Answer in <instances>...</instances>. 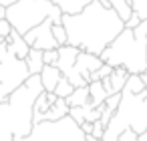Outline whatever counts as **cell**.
Listing matches in <instances>:
<instances>
[{"label":"cell","mask_w":147,"mask_h":141,"mask_svg":"<svg viewBox=\"0 0 147 141\" xmlns=\"http://www.w3.org/2000/svg\"><path fill=\"white\" fill-rule=\"evenodd\" d=\"M63 26L69 38L67 45L101 57V53L121 34L125 20L111 6H105L101 0H93L77 14H63Z\"/></svg>","instance_id":"6da1fadb"},{"label":"cell","mask_w":147,"mask_h":141,"mask_svg":"<svg viewBox=\"0 0 147 141\" xmlns=\"http://www.w3.org/2000/svg\"><path fill=\"white\" fill-rule=\"evenodd\" d=\"M42 91L40 75H30L24 85L0 103V141H24L30 135L34 127L32 107Z\"/></svg>","instance_id":"7a4b0ae2"},{"label":"cell","mask_w":147,"mask_h":141,"mask_svg":"<svg viewBox=\"0 0 147 141\" xmlns=\"http://www.w3.org/2000/svg\"><path fill=\"white\" fill-rule=\"evenodd\" d=\"M101 59L111 67H125L131 75L147 71V36L137 26L123 28L121 34L101 53Z\"/></svg>","instance_id":"3957f363"},{"label":"cell","mask_w":147,"mask_h":141,"mask_svg":"<svg viewBox=\"0 0 147 141\" xmlns=\"http://www.w3.org/2000/svg\"><path fill=\"white\" fill-rule=\"evenodd\" d=\"M129 127L137 133L147 131V89L139 95L121 91L119 109L115 111L111 123L105 127L103 141H119V135Z\"/></svg>","instance_id":"277c9868"},{"label":"cell","mask_w":147,"mask_h":141,"mask_svg":"<svg viewBox=\"0 0 147 141\" xmlns=\"http://www.w3.org/2000/svg\"><path fill=\"white\" fill-rule=\"evenodd\" d=\"M63 14L53 0H18L6 8V20L22 36L47 18H53L55 24H63Z\"/></svg>","instance_id":"5b68a950"},{"label":"cell","mask_w":147,"mask_h":141,"mask_svg":"<svg viewBox=\"0 0 147 141\" xmlns=\"http://www.w3.org/2000/svg\"><path fill=\"white\" fill-rule=\"evenodd\" d=\"M30 73L26 63L14 55L8 43H0V103L6 101L8 95L20 85H24Z\"/></svg>","instance_id":"8992f818"},{"label":"cell","mask_w":147,"mask_h":141,"mask_svg":"<svg viewBox=\"0 0 147 141\" xmlns=\"http://www.w3.org/2000/svg\"><path fill=\"white\" fill-rule=\"evenodd\" d=\"M24 141H87L85 131L69 115L59 121H40Z\"/></svg>","instance_id":"52a82bcc"},{"label":"cell","mask_w":147,"mask_h":141,"mask_svg":"<svg viewBox=\"0 0 147 141\" xmlns=\"http://www.w3.org/2000/svg\"><path fill=\"white\" fill-rule=\"evenodd\" d=\"M81 49L79 47H73V45H63L59 47V61H57V67L61 69V73L75 85V87H87L89 83L81 77V73L77 71V57H79Z\"/></svg>","instance_id":"ba28073f"},{"label":"cell","mask_w":147,"mask_h":141,"mask_svg":"<svg viewBox=\"0 0 147 141\" xmlns=\"http://www.w3.org/2000/svg\"><path fill=\"white\" fill-rule=\"evenodd\" d=\"M53 26H55V20H53V18H47V20L40 22L38 26L30 28V30L24 34V40L28 43L30 49H38V51H53V49H59L61 45H59L57 38H55Z\"/></svg>","instance_id":"9c48e42d"},{"label":"cell","mask_w":147,"mask_h":141,"mask_svg":"<svg viewBox=\"0 0 147 141\" xmlns=\"http://www.w3.org/2000/svg\"><path fill=\"white\" fill-rule=\"evenodd\" d=\"M103 65H105V61H103L99 55L81 51L79 57H77V65H75V67H77V71L81 73V77H83L87 83H91V75H93L95 71H99Z\"/></svg>","instance_id":"30bf717a"},{"label":"cell","mask_w":147,"mask_h":141,"mask_svg":"<svg viewBox=\"0 0 147 141\" xmlns=\"http://www.w3.org/2000/svg\"><path fill=\"white\" fill-rule=\"evenodd\" d=\"M61 77H63V73H61V69L57 65H45V69L40 71V81H42L45 91L47 93H53L55 87L59 85Z\"/></svg>","instance_id":"8fae6325"},{"label":"cell","mask_w":147,"mask_h":141,"mask_svg":"<svg viewBox=\"0 0 147 141\" xmlns=\"http://www.w3.org/2000/svg\"><path fill=\"white\" fill-rule=\"evenodd\" d=\"M6 43H8V47L14 51V55L18 57V59H26V55L30 53V47H28V43L24 40V36L18 32V30H14L12 28V32L8 34V38H6Z\"/></svg>","instance_id":"7c38bea8"},{"label":"cell","mask_w":147,"mask_h":141,"mask_svg":"<svg viewBox=\"0 0 147 141\" xmlns=\"http://www.w3.org/2000/svg\"><path fill=\"white\" fill-rule=\"evenodd\" d=\"M129 75H131V73H129L125 67H115L113 73L109 75V83H111V87H109V95L121 93L123 87H125V83H127V77H129Z\"/></svg>","instance_id":"4fadbf2b"},{"label":"cell","mask_w":147,"mask_h":141,"mask_svg":"<svg viewBox=\"0 0 147 141\" xmlns=\"http://www.w3.org/2000/svg\"><path fill=\"white\" fill-rule=\"evenodd\" d=\"M24 63H26V67H28V73H30V75H40V71L45 69V51L30 49V53L26 55Z\"/></svg>","instance_id":"5bb4252c"},{"label":"cell","mask_w":147,"mask_h":141,"mask_svg":"<svg viewBox=\"0 0 147 141\" xmlns=\"http://www.w3.org/2000/svg\"><path fill=\"white\" fill-rule=\"evenodd\" d=\"M69 111H71V107H69L67 99H61V97H59V99L49 107V111H47V115H45V121H59V119L67 117Z\"/></svg>","instance_id":"9a60e30c"},{"label":"cell","mask_w":147,"mask_h":141,"mask_svg":"<svg viewBox=\"0 0 147 141\" xmlns=\"http://www.w3.org/2000/svg\"><path fill=\"white\" fill-rule=\"evenodd\" d=\"M53 2L65 12V14H77L85 6H89L93 0H53Z\"/></svg>","instance_id":"2e32d148"},{"label":"cell","mask_w":147,"mask_h":141,"mask_svg":"<svg viewBox=\"0 0 147 141\" xmlns=\"http://www.w3.org/2000/svg\"><path fill=\"white\" fill-rule=\"evenodd\" d=\"M49 107H51V103H49V99H47V91H42V93L38 95V99L34 101V107H32V123H34V125L40 123V121H45V115H47Z\"/></svg>","instance_id":"e0dca14e"},{"label":"cell","mask_w":147,"mask_h":141,"mask_svg":"<svg viewBox=\"0 0 147 141\" xmlns=\"http://www.w3.org/2000/svg\"><path fill=\"white\" fill-rule=\"evenodd\" d=\"M89 101H91V95H89V85H87V87H75L73 95H69V97H67L69 107H85Z\"/></svg>","instance_id":"ac0fdd59"},{"label":"cell","mask_w":147,"mask_h":141,"mask_svg":"<svg viewBox=\"0 0 147 141\" xmlns=\"http://www.w3.org/2000/svg\"><path fill=\"white\" fill-rule=\"evenodd\" d=\"M89 95H91V105H93V107L103 105L105 99L109 97V93L105 91V87H103L101 81H93V83H89Z\"/></svg>","instance_id":"d6986e66"},{"label":"cell","mask_w":147,"mask_h":141,"mask_svg":"<svg viewBox=\"0 0 147 141\" xmlns=\"http://www.w3.org/2000/svg\"><path fill=\"white\" fill-rule=\"evenodd\" d=\"M123 91H125V93H131V95L143 93V91H145V83H143L141 75H129V77H127V83H125V87H123Z\"/></svg>","instance_id":"ffe728a7"},{"label":"cell","mask_w":147,"mask_h":141,"mask_svg":"<svg viewBox=\"0 0 147 141\" xmlns=\"http://www.w3.org/2000/svg\"><path fill=\"white\" fill-rule=\"evenodd\" d=\"M109 4H111L113 10H117V14H119L123 20H127V18L133 14V8H131V4L127 2V0H109Z\"/></svg>","instance_id":"44dd1931"},{"label":"cell","mask_w":147,"mask_h":141,"mask_svg":"<svg viewBox=\"0 0 147 141\" xmlns=\"http://www.w3.org/2000/svg\"><path fill=\"white\" fill-rule=\"evenodd\" d=\"M73 91H75V85H73L65 75H63V77H61V81H59V85L55 87V91H53V93H55L57 97H61V99H67L69 95H73Z\"/></svg>","instance_id":"7402d4cb"},{"label":"cell","mask_w":147,"mask_h":141,"mask_svg":"<svg viewBox=\"0 0 147 141\" xmlns=\"http://www.w3.org/2000/svg\"><path fill=\"white\" fill-rule=\"evenodd\" d=\"M135 14L141 16V20H147V0H129Z\"/></svg>","instance_id":"603a6c76"},{"label":"cell","mask_w":147,"mask_h":141,"mask_svg":"<svg viewBox=\"0 0 147 141\" xmlns=\"http://www.w3.org/2000/svg\"><path fill=\"white\" fill-rule=\"evenodd\" d=\"M113 69H115V67H111V65H107V63H105L99 71H95V73L91 75V83H93V81H103L105 77H109V75L113 73Z\"/></svg>","instance_id":"cb8c5ba5"},{"label":"cell","mask_w":147,"mask_h":141,"mask_svg":"<svg viewBox=\"0 0 147 141\" xmlns=\"http://www.w3.org/2000/svg\"><path fill=\"white\" fill-rule=\"evenodd\" d=\"M69 117L75 121V123H79V125H83L87 119H85V107H71V111H69Z\"/></svg>","instance_id":"d4e9b609"},{"label":"cell","mask_w":147,"mask_h":141,"mask_svg":"<svg viewBox=\"0 0 147 141\" xmlns=\"http://www.w3.org/2000/svg\"><path fill=\"white\" fill-rule=\"evenodd\" d=\"M53 32H55V38H57V43H59L61 47L69 43V38H67V30H65L63 24H55V26H53Z\"/></svg>","instance_id":"484cf974"},{"label":"cell","mask_w":147,"mask_h":141,"mask_svg":"<svg viewBox=\"0 0 147 141\" xmlns=\"http://www.w3.org/2000/svg\"><path fill=\"white\" fill-rule=\"evenodd\" d=\"M12 32V24L4 18V20H0V43H6L8 34Z\"/></svg>","instance_id":"4316f807"},{"label":"cell","mask_w":147,"mask_h":141,"mask_svg":"<svg viewBox=\"0 0 147 141\" xmlns=\"http://www.w3.org/2000/svg\"><path fill=\"white\" fill-rule=\"evenodd\" d=\"M119 103H121V93L109 95V97L105 99V105H107L109 109H113V111H117V109H119Z\"/></svg>","instance_id":"83f0119b"},{"label":"cell","mask_w":147,"mask_h":141,"mask_svg":"<svg viewBox=\"0 0 147 141\" xmlns=\"http://www.w3.org/2000/svg\"><path fill=\"white\" fill-rule=\"evenodd\" d=\"M119 141H139V133L129 127V129H125V131L119 135Z\"/></svg>","instance_id":"f1b7e54d"},{"label":"cell","mask_w":147,"mask_h":141,"mask_svg":"<svg viewBox=\"0 0 147 141\" xmlns=\"http://www.w3.org/2000/svg\"><path fill=\"white\" fill-rule=\"evenodd\" d=\"M57 61H59V49L45 51V65H57Z\"/></svg>","instance_id":"f546056e"},{"label":"cell","mask_w":147,"mask_h":141,"mask_svg":"<svg viewBox=\"0 0 147 141\" xmlns=\"http://www.w3.org/2000/svg\"><path fill=\"white\" fill-rule=\"evenodd\" d=\"M141 22H143V20H141V16L133 12V14H131V16H129V18L125 20V26H127V28H133V30H135V28H137V26H139Z\"/></svg>","instance_id":"4dcf8cb0"},{"label":"cell","mask_w":147,"mask_h":141,"mask_svg":"<svg viewBox=\"0 0 147 141\" xmlns=\"http://www.w3.org/2000/svg\"><path fill=\"white\" fill-rule=\"evenodd\" d=\"M113 115H115V111H113V109H109V107L105 105V109H103V115H101V119H99V121H101V123H103V125L107 127V125L111 123V119H113Z\"/></svg>","instance_id":"1f68e13d"},{"label":"cell","mask_w":147,"mask_h":141,"mask_svg":"<svg viewBox=\"0 0 147 141\" xmlns=\"http://www.w3.org/2000/svg\"><path fill=\"white\" fill-rule=\"evenodd\" d=\"M91 135H95L97 139H103V135H105V125L101 123V121H95L93 123V133Z\"/></svg>","instance_id":"d6a6232c"},{"label":"cell","mask_w":147,"mask_h":141,"mask_svg":"<svg viewBox=\"0 0 147 141\" xmlns=\"http://www.w3.org/2000/svg\"><path fill=\"white\" fill-rule=\"evenodd\" d=\"M81 129L85 131V135H91V133H93V123H91V121H85V123L81 125Z\"/></svg>","instance_id":"836d02e7"},{"label":"cell","mask_w":147,"mask_h":141,"mask_svg":"<svg viewBox=\"0 0 147 141\" xmlns=\"http://www.w3.org/2000/svg\"><path fill=\"white\" fill-rule=\"evenodd\" d=\"M14 2H18V0H0V6H4V8H8V6H12Z\"/></svg>","instance_id":"e575fe53"},{"label":"cell","mask_w":147,"mask_h":141,"mask_svg":"<svg viewBox=\"0 0 147 141\" xmlns=\"http://www.w3.org/2000/svg\"><path fill=\"white\" fill-rule=\"evenodd\" d=\"M139 28H141V30H143V34L147 36V20H143V22L139 24Z\"/></svg>","instance_id":"d590c367"},{"label":"cell","mask_w":147,"mask_h":141,"mask_svg":"<svg viewBox=\"0 0 147 141\" xmlns=\"http://www.w3.org/2000/svg\"><path fill=\"white\" fill-rule=\"evenodd\" d=\"M4 18H6V8L0 6V20H4Z\"/></svg>","instance_id":"8d00e7d4"},{"label":"cell","mask_w":147,"mask_h":141,"mask_svg":"<svg viewBox=\"0 0 147 141\" xmlns=\"http://www.w3.org/2000/svg\"><path fill=\"white\" fill-rule=\"evenodd\" d=\"M139 141H147V131L145 133H139Z\"/></svg>","instance_id":"74e56055"},{"label":"cell","mask_w":147,"mask_h":141,"mask_svg":"<svg viewBox=\"0 0 147 141\" xmlns=\"http://www.w3.org/2000/svg\"><path fill=\"white\" fill-rule=\"evenodd\" d=\"M141 79H143V83H145V89H147V71H145V73H141Z\"/></svg>","instance_id":"f35d334b"}]
</instances>
